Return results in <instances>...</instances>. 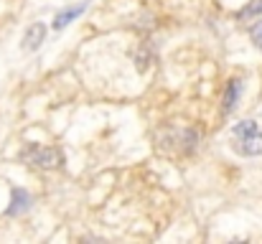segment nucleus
Here are the masks:
<instances>
[{"instance_id":"nucleus-5","label":"nucleus","mask_w":262,"mask_h":244,"mask_svg":"<svg viewBox=\"0 0 262 244\" xmlns=\"http://www.w3.org/2000/svg\"><path fill=\"white\" fill-rule=\"evenodd\" d=\"M43 38H46V26H43V23H33V26L26 31V36H23V49H26V51H36V49L43 43Z\"/></svg>"},{"instance_id":"nucleus-1","label":"nucleus","mask_w":262,"mask_h":244,"mask_svg":"<svg viewBox=\"0 0 262 244\" xmlns=\"http://www.w3.org/2000/svg\"><path fill=\"white\" fill-rule=\"evenodd\" d=\"M20 161L31 168H41V170H56L64 165V153L59 148H43V145H28L20 153Z\"/></svg>"},{"instance_id":"nucleus-9","label":"nucleus","mask_w":262,"mask_h":244,"mask_svg":"<svg viewBox=\"0 0 262 244\" xmlns=\"http://www.w3.org/2000/svg\"><path fill=\"white\" fill-rule=\"evenodd\" d=\"M250 38H252V43L262 51V20H257V23L250 26Z\"/></svg>"},{"instance_id":"nucleus-4","label":"nucleus","mask_w":262,"mask_h":244,"mask_svg":"<svg viewBox=\"0 0 262 244\" xmlns=\"http://www.w3.org/2000/svg\"><path fill=\"white\" fill-rule=\"evenodd\" d=\"M84 10H87V3H79V5H72V8H64L61 13H56V18H54V31L67 28V26H69L72 20H77Z\"/></svg>"},{"instance_id":"nucleus-2","label":"nucleus","mask_w":262,"mask_h":244,"mask_svg":"<svg viewBox=\"0 0 262 244\" xmlns=\"http://www.w3.org/2000/svg\"><path fill=\"white\" fill-rule=\"evenodd\" d=\"M234 150L242 153V156H262V132L255 130V132L234 140Z\"/></svg>"},{"instance_id":"nucleus-8","label":"nucleus","mask_w":262,"mask_h":244,"mask_svg":"<svg viewBox=\"0 0 262 244\" xmlns=\"http://www.w3.org/2000/svg\"><path fill=\"white\" fill-rule=\"evenodd\" d=\"M255 130H257V125H255L252 120H242L239 125H234L232 138H234V140H239V138H245V135H250V132H255Z\"/></svg>"},{"instance_id":"nucleus-7","label":"nucleus","mask_w":262,"mask_h":244,"mask_svg":"<svg viewBox=\"0 0 262 244\" xmlns=\"http://www.w3.org/2000/svg\"><path fill=\"white\" fill-rule=\"evenodd\" d=\"M257 15H262V0H250V3L237 13L239 20H252V18H257Z\"/></svg>"},{"instance_id":"nucleus-6","label":"nucleus","mask_w":262,"mask_h":244,"mask_svg":"<svg viewBox=\"0 0 262 244\" xmlns=\"http://www.w3.org/2000/svg\"><path fill=\"white\" fill-rule=\"evenodd\" d=\"M239 94H242V79H229L227 81V89H224V104H222V109L224 112H232L234 107H237V102H239Z\"/></svg>"},{"instance_id":"nucleus-3","label":"nucleus","mask_w":262,"mask_h":244,"mask_svg":"<svg viewBox=\"0 0 262 244\" xmlns=\"http://www.w3.org/2000/svg\"><path fill=\"white\" fill-rule=\"evenodd\" d=\"M31 209V193L26 191V188H13V193H10V206L5 209V214L8 216H18V214H23V211H28Z\"/></svg>"}]
</instances>
